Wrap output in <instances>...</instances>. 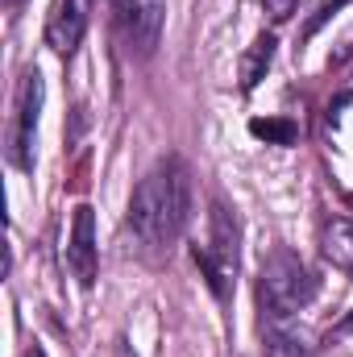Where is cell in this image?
I'll list each match as a JSON object with an SVG mask.
<instances>
[{"mask_svg":"<svg viewBox=\"0 0 353 357\" xmlns=\"http://www.w3.org/2000/svg\"><path fill=\"white\" fill-rule=\"evenodd\" d=\"M191 216V171L183 158L154 162L129 199V233L146 254H167Z\"/></svg>","mask_w":353,"mask_h":357,"instance_id":"6da1fadb","label":"cell"},{"mask_svg":"<svg viewBox=\"0 0 353 357\" xmlns=\"http://www.w3.org/2000/svg\"><path fill=\"white\" fill-rule=\"evenodd\" d=\"M320 291L316 270L308 266L299 254H291L287 245H274L262 258L258 270V307L262 320H295Z\"/></svg>","mask_w":353,"mask_h":357,"instance_id":"7a4b0ae2","label":"cell"},{"mask_svg":"<svg viewBox=\"0 0 353 357\" xmlns=\"http://www.w3.org/2000/svg\"><path fill=\"white\" fill-rule=\"evenodd\" d=\"M195 266L204 270L208 287L216 291V299L229 295V282L237 274V258H241V229H237V216L225 199H212V216H208V245H195L191 250Z\"/></svg>","mask_w":353,"mask_h":357,"instance_id":"3957f363","label":"cell"},{"mask_svg":"<svg viewBox=\"0 0 353 357\" xmlns=\"http://www.w3.org/2000/svg\"><path fill=\"white\" fill-rule=\"evenodd\" d=\"M42 96L46 84L38 67H29L13 96V121H8V162L17 171H33V137H38V116H42Z\"/></svg>","mask_w":353,"mask_h":357,"instance_id":"277c9868","label":"cell"},{"mask_svg":"<svg viewBox=\"0 0 353 357\" xmlns=\"http://www.w3.org/2000/svg\"><path fill=\"white\" fill-rule=\"evenodd\" d=\"M167 0H117V29L133 59H150L163 38Z\"/></svg>","mask_w":353,"mask_h":357,"instance_id":"5b68a950","label":"cell"},{"mask_svg":"<svg viewBox=\"0 0 353 357\" xmlns=\"http://www.w3.org/2000/svg\"><path fill=\"white\" fill-rule=\"evenodd\" d=\"M91 8L96 0H54L50 17H46V46L63 59H71L88 33V21H91Z\"/></svg>","mask_w":353,"mask_h":357,"instance_id":"8992f818","label":"cell"},{"mask_svg":"<svg viewBox=\"0 0 353 357\" xmlns=\"http://www.w3.org/2000/svg\"><path fill=\"white\" fill-rule=\"evenodd\" d=\"M67 266L75 274V282L88 291L96 287V274H100V245H96V212L88 204L75 208V220H71V237H67Z\"/></svg>","mask_w":353,"mask_h":357,"instance_id":"52a82bcc","label":"cell"},{"mask_svg":"<svg viewBox=\"0 0 353 357\" xmlns=\"http://www.w3.org/2000/svg\"><path fill=\"white\" fill-rule=\"evenodd\" d=\"M262 349H266V357H312L316 354L308 328H299L295 320H262Z\"/></svg>","mask_w":353,"mask_h":357,"instance_id":"ba28073f","label":"cell"},{"mask_svg":"<svg viewBox=\"0 0 353 357\" xmlns=\"http://www.w3.org/2000/svg\"><path fill=\"white\" fill-rule=\"evenodd\" d=\"M320 254H324L329 266L353 274V220H345V216L324 220V229H320Z\"/></svg>","mask_w":353,"mask_h":357,"instance_id":"9c48e42d","label":"cell"},{"mask_svg":"<svg viewBox=\"0 0 353 357\" xmlns=\"http://www.w3.org/2000/svg\"><path fill=\"white\" fill-rule=\"evenodd\" d=\"M270 59H274V38L262 33L258 42H254V50L246 54V63H241V88H258V79H262V71L270 67Z\"/></svg>","mask_w":353,"mask_h":357,"instance_id":"30bf717a","label":"cell"},{"mask_svg":"<svg viewBox=\"0 0 353 357\" xmlns=\"http://www.w3.org/2000/svg\"><path fill=\"white\" fill-rule=\"evenodd\" d=\"M250 129H254L258 137H274V142H283V146L295 137V125H287V121H254Z\"/></svg>","mask_w":353,"mask_h":357,"instance_id":"8fae6325","label":"cell"},{"mask_svg":"<svg viewBox=\"0 0 353 357\" xmlns=\"http://www.w3.org/2000/svg\"><path fill=\"white\" fill-rule=\"evenodd\" d=\"M341 4H350V0H320V4H316V13H312V17H308V25H303V38H312V33H316V29L333 17Z\"/></svg>","mask_w":353,"mask_h":357,"instance_id":"7c38bea8","label":"cell"},{"mask_svg":"<svg viewBox=\"0 0 353 357\" xmlns=\"http://www.w3.org/2000/svg\"><path fill=\"white\" fill-rule=\"evenodd\" d=\"M262 8H266V17L278 25V21H291V17H295L299 0H262Z\"/></svg>","mask_w":353,"mask_h":357,"instance_id":"4fadbf2b","label":"cell"},{"mask_svg":"<svg viewBox=\"0 0 353 357\" xmlns=\"http://www.w3.org/2000/svg\"><path fill=\"white\" fill-rule=\"evenodd\" d=\"M345 333H353V316H350V320H345V324H341V328H337V333H329V345H333V341H341Z\"/></svg>","mask_w":353,"mask_h":357,"instance_id":"5bb4252c","label":"cell"},{"mask_svg":"<svg viewBox=\"0 0 353 357\" xmlns=\"http://www.w3.org/2000/svg\"><path fill=\"white\" fill-rule=\"evenodd\" d=\"M117 357H137V354H133V345H129V341H117Z\"/></svg>","mask_w":353,"mask_h":357,"instance_id":"9a60e30c","label":"cell"},{"mask_svg":"<svg viewBox=\"0 0 353 357\" xmlns=\"http://www.w3.org/2000/svg\"><path fill=\"white\" fill-rule=\"evenodd\" d=\"M25 357H46V354H42V349H38V345H33V349H25Z\"/></svg>","mask_w":353,"mask_h":357,"instance_id":"2e32d148","label":"cell"},{"mask_svg":"<svg viewBox=\"0 0 353 357\" xmlns=\"http://www.w3.org/2000/svg\"><path fill=\"white\" fill-rule=\"evenodd\" d=\"M8 4H13V8H17V4H21V0H8Z\"/></svg>","mask_w":353,"mask_h":357,"instance_id":"e0dca14e","label":"cell"}]
</instances>
